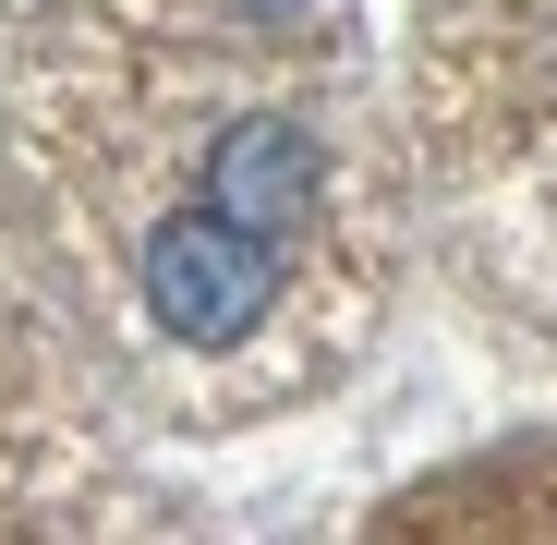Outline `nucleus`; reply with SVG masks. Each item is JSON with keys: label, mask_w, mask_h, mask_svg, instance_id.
I'll return each instance as SVG.
<instances>
[{"label": "nucleus", "mask_w": 557, "mask_h": 545, "mask_svg": "<svg viewBox=\"0 0 557 545\" xmlns=\"http://www.w3.org/2000/svg\"><path fill=\"white\" fill-rule=\"evenodd\" d=\"M255 13H278V0H255Z\"/></svg>", "instance_id": "obj_3"}, {"label": "nucleus", "mask_w": 557, "mask_h": 545, "mask_svg": "<svg viewBox=\"0 0 557 545\" xmlns=\"http://www.w3.org/2000/svg\"><path fill=\"white\" fill-rule=\"evenodd\" d=\"M278 304V243L219 219V207H182L146 231V315L170 339H243Z\"/></svg>", "instance_id": "obj_1"}, {"label": "nucleus", "mask_w": 557, "mask_h": 545, "mask_svg": "<svg viewBox=\"0 0 557 545\" xmlns=\"http://www.w3.org/2000/svg\"><path fill=\"white\" fill-rule=\"evenodd\" d=\"M207 207L219 219H243V231H304L315 219V134H292V122H231L219 134V158H207Z\"/></svg>", "instance_id": "obj_2"}]
</instances>
